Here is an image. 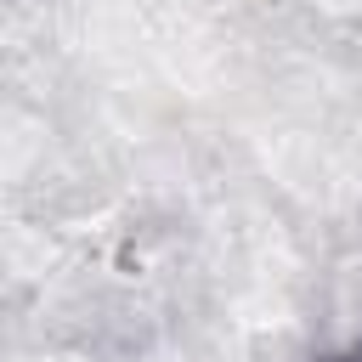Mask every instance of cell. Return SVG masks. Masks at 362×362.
I'll return each mask as SVG.
<instances>
[{
    "label": "cell",
    "instance_id": "cell-1",
    "mask_svg": "<svg viewBox=\"0 0 362 362\" xmlns=\"http://www.w3.org/2000/svg\"><path fill=\"white\" fill-rule=\"evenodd\" d=\"M322 362H362V351H339V356H322Z\"/></svg>",
    "mask_w": 362,
    "mask_h": 362
}]
</instances>
